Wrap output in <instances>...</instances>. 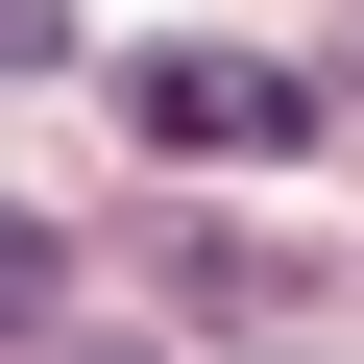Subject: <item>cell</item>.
Masks as SVG:
<instances>
[{"label":"cell","instance_id":"6da1fadb","mask_svg":"<svg viewBox=\"0 0 364 364\" xmlns=\"http://www.w3.org/2000/svg\"><path fill=\"white\" fill-rule=\"evenodd\" d=\"M122 97H146V146H195V170H267V146H316V73H267V49H146Z\"/></svg>","mask_w":364,"mask_h":364},{"label":"cell","instance_id":"7a4b0ae2","mask_svg":"<svg viewBox=\"0 0 364 364\" xmlns=\"http://www.w3.org/2000/svg\"><path fill=\"white\" fill-rule=\"evenodd\" d=\"M49 291H73V243H49V219H0V340H49Z\"/></svg>","mask_w":364,"mask_h":364},{"label":"cell","instance_id":"3957f363","mask_svg":"<svg viewBox=\"0 0 364 364\" xmlns=\"http://www.w3.org/2000/svg\"><path fill=\"white\" fill-rule=\"evenodd\" d=\"M0 73H49V0H0Z\"/></svg>","mask_w":364,"mask_h":364},{"label":"cell","instance_id":"277c9868","mask_svg":"<svg viewBox=\"0 0 364 364\" xmlns=\"http://www.w3.org/2000/svg\"><path fill=\"white\" fill-rule=\"evenodd\" d=\"M73 364H146V340H73Z\"/></svg>","mask_w":364,"mask_h":364}]
</instances>
